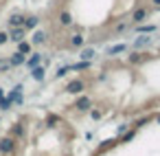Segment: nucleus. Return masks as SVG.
Returning a JSON list of instances; mask_svg holds the SVG:
<instances>
[{"label":"nucleus","instance_id":"obj_12","mask_svg":"<svg viewBox=\"0 0 160 156\" xmlns=\"http://www.w3.org/2000/svg\"><path fill=\"white\" fill-rule=\"evenodd\" d=\"M22 27L27 29V33H29V31H33V29H38V27H40V16H38V13H27L24 24H22Z\"/></svg>","mask_w":160,"mask_h":156},{"label":"nucleus","instance_id":"obj_6","mask_svg":"<svg viewBox=\"0 0 160 156\" xmlns=\"http://www.w3.org/2000/svg\"><path fill=\"white\" fill-rule=\"evenodd\" d=\"M147 18H149V9L147 7H136L132 11V24H142Z\"/></svg>","mask_w":160,"mask_h":156},{"label":"nucleus","instance_id":"obj_11","mask_svg":"<svg viewBox=\"0 0 160 156\" xmlns=\"http://www.w3.org/2000/svg\"><path fill=\"white\" fill-rule=\"evenodd\" d=\"M29 75H31V79H33V81L42 84V81L46 79V66H44V64H40V66L31 68V70H29Z\"/></svg>","mask_w":160,"mask_h":156},{"label":"nucleus","instance_id":"obj_32","mask_svg":"<svg viewBox=\"0 0 160 156\" xmlns=\"http://www.w3.org/2000/svg\"><path fill=\"white\" fill-rule=\"evenodd\" d=\"M9 42V31H0V46H5Z\"/></svg>","mask_w":160,"mask_h":156},{"label":"nucleus","instance_id":"obj_1","mask_svg":"<svg viewBox=\"0 0 160 156\" xmlns=\"http://www.w3.org/2000/svg\"><path fill=\"white\" fill-rule=\"evenodd\" d=\"M18 152V138L7 134V136H0V156H16Z\"/></svg>","mask_w":160,"mask_h":156},{"label":"nucleus","instance_id":"obj_22","mask_svg":"<svg viewBox=\"0 0 160 156\" xmlns=\"http://www.w3.org/2000/svg\"><path fill=\"white\" fill-rule=\"evenodd\" d=\"M94 55H97V53H94L92 46H86V44H83V46L79 49V60H90V62H92Z\"/></svg>","mask_w":160,"mask_h":156},{"label":"nucleus","instance_id":"obj_31","mask_svg":"<svg viewBox=\"0 0 160 156\" xmlns=\"http://www.w3.org/2000/svg\"><path fill=\"white\" fill-rule=\"evenodd\" d=\"M147 121H149V117H142V119H136V121L132 123V127H136V130H138V127H142V125H145Z\"/></svg>","mask_w":160,"mask_h":156},{"label":"nucleus","instance_id":"obj_35","mask_svg":"<svg viewBox=\"0 0 160 156\" xmlns=\"http://www.w3.org/2000/svg\"><path fill=\"white\" fill-rule=\"evenodd\" d=\"M156 123H158V125H160V114H156Z\"/></svg>","mask_w":160,"mask_h":156},{"label":"nucleus","instance_id":"obj_15","mask_svg":"<svg viewBox=\"0 0 160 156\" xmlns=\"http://www.w3.org/2000/svg\"><path fill=\"white\" fill-rule=\"evenodd\" d=\"M151 42H153V38H149V35H145V33H138V38L134 40V49H136V51H140V49H147Z\"/></svg>","mask_w":160,"mask_h":156},{"label":"nucleus","instance_id":"obj_33","mask_svg":"<svg viewBox=\"0 0 160 156\" xmlns=\"http://www.w3.org/2000/svg\"><path fill=\"white\" fill-rule=\"evenodd\" d=\"M127 130H129V123H121V125L116 127V136H121V134L127 132Z\"/></svg>","mask_w":160,"mask_h":156},{"label":"nucleus","instance_id":"obj_7","mask_svg":"<svg viewBox=\"0 0 160 156\" xmlns=\"http://www.w3.org/2000/svg\"><path fill=\"white\" fill-rule=\"evenodd\" d=\"M27 38V29L24 27H9V42H20Z\"/></svg>","mask_w":160,"mask_h":156},{"label":"nucleus","instance_id":"obj_19","mask_svg":"<svg viewBox=\"0 0 160 156\" xmlns=\"http://www.w3.org/2000/svg\"><path fill=\"white\" fill-rule=\"evenodd\" d=\"M116 145H118V136L108 138V141H101V143H99V147H97V152H99V154H103V152H108V149H112V147H116Z\"/></svg>","mask_w":160,"mask_h":156},{"label":"nucleus","instance_id":"obj_5","mask_svg":"<svg viewBox=\"0 0 160 156\" xmlns=\"http://www.w3.org/2000/svg\"><path fill=\"white\" fill-rule=\"evenodd\" d=\"M57 24H59V27H64V29H70V27L75 24L72 13H70L68 9H62V11L57 13Z\"/></svg>","mask_w":160,"mask_h":156},{"label":"nucleus","instance_id":"obj_16","mask_svg":"<svg viewBox=\"0 0 160 156\" xmlns=\"http://www.w3.org/2000/svg\"><path fill=\"white\" fill-rule=\"evenodd\" d=\"M145 60H147V53H140V51H134L127 55V64H132V66H140Z\"/></svg>","mask_w":160,"mask_h":156},{"label":"nucleus","instance_id":"obj_8","mask_svg":"<svg viewBox=\"0 0 160 156\" xmlns=\"http://www.w3.org/2000/svg\"><path fill=\"white\" fill-rule=\"evenodd\" d=\"M48 42V33L42 31V29H33V35H31V44L33 46H42Z\"/></svg>","mask_w":160,"mask_h":156},{"label":"nucleus","instance_id":"obj_3","mask_svg":"<svg viewBox=\"0 0 160 156\" xmlns=\"http://www.w3.org/2000/svg\"><path fill=\"white\" fill-rule=\"evenodd\" d=\"M92 106H94V101H92V97H88L86 92L77 95V99H75V103H72L75 112H79V114H88V110H90Z\"/></svg>","mask_w":160,"mask_h":156},{"label":"nucleus","instance_id":"obj_17","mask_svg":"<svg viewBox=\"0 0 160 156\" xmlns=\"http://www.w3.org/2000/svg\"><path fill=\"white\" fill-rule=\"evenodd\" d=\"M9 62H11V66H13V68H18V66H24V62H27V55H24V53H20V51H16V53H11V55H9Z\"/></svg>","mask_w":160,"mask_h":156},{"label":"nucleus","instance_id":"obj_30","mask_svg":"<svg viewBox=\"0 0 160 156\" xmlns=\"http://www.w3.org/2000/svg\"><path fill=\"white\" fill-rule=\"evenodd\" d=\"M127 29H129L127 22H118V24L114 27V33H123V31H127Z\"/></svg>","mask_w":160,"mask_h":156},{"label":"nucleus","instance_id":"obj_21","mask_svg":"<svg viewBox=\"0 0 160 156\" xmlns=\"http://www.w3.org/2000/svg\"><path fill=\"white\" fill-rule=\"evenodd\" d=\"M158 31V27L156 24H136V33H145V35H151V33H156Z\"/></svg>","mask_w":160,"mask_h":156},{"label":"nucleus","instance_id":"obj_34","mask_svg":"<svg viewBox=\"0 0 160 156\" xmlns=\"http://www.w3.org/2000/svg\"><path fill=\"white\" fill-rule=\"evenodd\" d=\"M149 3H151L153 7H160V0H149Z\"/></svg>","mask_w":160,"mask_h":156},{"label":"nucleus","instance_id":"obj_2","mask_svg":"<svg viewBox=\"0 0 160 156\" xmlns=\"http://www.w3.org/2000/svg\"><path fill=\"white\" fill-rule=\"evenodd\" d=\"M88 90V84H86V79L83 77H72V79H68V84L64 86V92H68V95H81V92H86Z\"/></svg>","mask_w":160,"mask_h":156},{"label":"nucleus","instance_id":"obj_28","mask_svg":"<svg viewBox=\"0 0 160 156\" xmlns=\"http://www.w3.org/2000/svg\"><path fill=\"white\" fill-rule=\"evenodd\" d=\"M57 123H62V117H59V114H48V117H46V125H48V127H53V125H57Z\"/></svg>","mask_w":160,"mask_h":156},{"label":"nucleus","instance_id":"obj_13","mask_svg":"<svg viewBox=\"0 0 160 156\" xmlns=\"http://www.w3.org/2000/svg\"><path fill=\"white\" fill-rule=\"evenodd\" d=\"M42 64V53H38V51H33V53H29L27 55V62H24V66L31 70V68H35V66H40Z\"/></svg>","mask_w":160,"mask_h":156},{"label":"nucleus","instance_id":"obj_27","mask_svg":"<svg viewBox=\"0 0 160 156\" xmlns=\"http://www.w3.org/2000/svg\"><path fill=\"white\" fill-rule=\"evenodd\" d=\"M9 70H13V66H11V62H9V57H0V73H9Z\"/></svg>","mask_w":160,"mask_h":156},{"label":"nucleus","instance_id":"obj_14","mask_svg":"<svg viewBox=\"0 0 160 156\" xmlns=\"http://www.w3.org/2000/svg\"><path fill=\"white\" fill-rule=\"evenodd\" d=\"M24 18H27V13L16 11V13H11V16L7 18V24H9V27H22V24H24Z\"/></svg>","mask_w":160,"mask_h":156},{"label":"nucleus","instance_id":"obj_29","mask_svg":"<svg viewBox=\"0 0 160 156\" xmlns=\"http://www.w3.org/2000/svg\"><path fill=\"white\" fill-rule=\"evenodd\" d=\"M68 73H70V66L66 64V66H62V68H59V70L55 73V79H62V77H66Z\"/></svg>","mask_w":160,"mask_h":156},{"label":"nucleus","instance_id":"obj_25","mask_svg":"<svg viewBox=\"0 0 160 156\" xmlns=\"http://www.w3.org/2000/svg\"><path fill=\"white\" fill-rule=\"evenodd\" d=\"M134 136H136V127H132V125H129V130H127V132H123V134L118 136V143H129Z\"/></svg>","mask_w":160,"mask_h":156},{"label":"nucleus","instance_id":"obj_26","mask_svg":"<svg viewBox=\"0 0 160 156\" xmlns=\"http://www.w3.org/2000/svg\"><path fill=\"white\" fill-rule=\"evenodd\" d=\"M103 114H105V112H103L101 108H94V106L88 110V117H90L92 121H101V119H103Z\"/></svg>","mask_w":160,"mask_h":156},{"label":"nucleus","instance_id":"obj_20","mask_svg":"<svg viewBox=\"0 0 160 156\" xmlns=\"http://www.w3.org/2000/svg\"><path fill=\"white\" fill-rule=\"evenodd\" d=\"M11 108H13L11 99L5 95V90H2V88H0V110H2V112H7V110H11Z\"/></svg>","mask_w":160,"mask_h":156},{"label":"nucleus","instance_id":"obj_18","mask_svg":"<svg viewBox=\"0 0 160 156\" xmlns=\"http://www.w3.org/2000/svg\"><path fill=\"white\" fill-rule=\"evenodd\" d=\"M70 66V73H77V70H90L92 68V62L90 60H79L75 64H68Z\"/></svg>","mask_w":160,"mask_h":156},{"label":"nucleus","instance_id":"obj_24","mask_svg":"<svg viewBox=\"0 0 160 156\" xmlns=\"http://www.w3.org/2000/svg\"><path fill=\"white\" fill-rule=\"evenodd\" d=\"M16 46H18L16 51H20V53H24V55L33 53V44H31V42H27V40H20V42H18Z\"/></svg>","mask_w":160,"mask_h":156},{"label":"nucleus","instance_id":"obj_10","mask_svg":"<svg viewBox=\"0 0 160 156\" xmlns=\"http://www.w3.org/2000/svg\"><path fill=\"white\" fill-rule=\"evenodd\" d=\"M83 44H86V35L79 33V31H75V33L68 38V46H70V49H77V51H79Z\"/></svg>","mask_w":160,"mask_h":156},{"label":"nucleus","instance_id":"obj_9","mask_svg":"<svg viewBox=\"0 0 160 156\" xmlns=\"http://www.w3.org/2000/svg\"><path fill=\"white\" fill-rule=\"evenodd\" d=\"M11 136H16L18 141H22V138H27V125H24V121H16L13 125H11V132H9Z\"/></svg>","mask_w":160,"mask_h":156},{"label":"nucleus","instance_id":"obj_23","mask_svg":"<svg viewBox=\"0 0 160 156\" xmlns=\"http://www.w3.org/2000/svg\"><path fill=\"white\" fill-rule=\"evenodd\" d=\"M125 51H127V44L121 42V44H114V46L105 49V55H118V53H125Z\"/></svg>","mask_w":160,"mask_h":156},{"label":"nucleus","instance_id":"obj_4","mask_svg":"<svg viewBox=\"0 0 160 156\" xmlns=\"http://www.w3.org/2000/svg\"><path fill=\"white\" fill-rule=\"evenodd\" d=\"M22 92H24V86H22V84H16V86L9 90V95H7V97L11 99V103H13V106H22V101H24V95H22Z\"/></svg>","mask_w":160,"mask_h":156}]
</instances>
